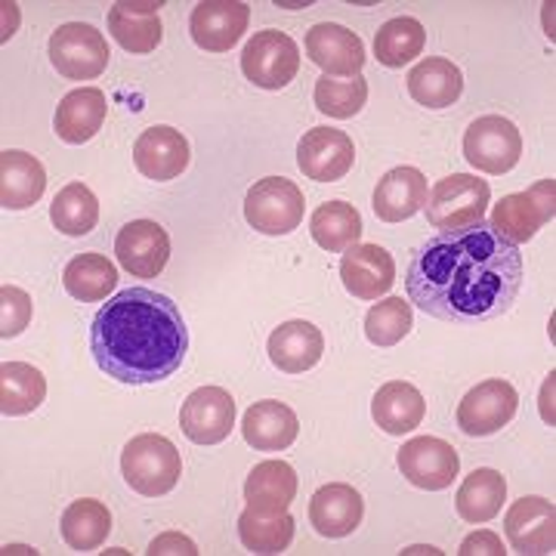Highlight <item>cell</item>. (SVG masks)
I'll use <instances>...</instances> for the list:
<instances>
[{"label":"cell","mask_w":556,"mask_h":556,"mask_svg":"<svg viewBox=\"0 0 556 556\" xmlns=\"http://www.w3.org/2000/svg\"><path fill=\"white\" fill-rule=\"evenodd\" d=\"M415 318H412V303L402 298H387L375 303L365 316V338L375 346H396L408 338Z\"/></svg>","instance_id":"cell-39"},{"label":"cell","mask_w":556,"mask_h":556,"mask_svg":"<svg viewBox=\"0 0 556 556\" xmlns=\"http://www.w3.org/2000/svg\"><path fill=\"white\" fill-rule=\"evenodd\" d=\"M300 433L298 415L276 399L254 402L241 417V437L254 452H285Z\"/></svg>","instance_id":"cell-21"},{"label":"cell","mask_w":556,"mask_h":556,"mask_svg":"<svg viewBox=\"0 0 556 556\" xmlns=\"http://www.w3.org/2000/svg\"><path fill=\"white\" fill-rule=\"evenodd\" d=\"M62 285L80 303H100V300H105L115 291L118 269H115L112 260L102 257V254H80V257H75L65 266Z\"/></svg>","instance_id":"cell-33"},{"label":"cell","mask_w":556,"mask_h":556,"mask_svg":"<svg viewBox=\"0 0 556 556\" xmlns=\"http://www.w3.org/2000/svg\"><path fill=\"white\" fill-rule=\"evenodd\" d=\"M343 288L358 300L383 298L396 281V263L380 244H353L340 260Z\"/></svg>","instance_id":"cell-19"},{"label":"cell","mask_w":556,"mask_h":556,"mask_svg":"<svg viewBox=\"0 0 556 556\" xmlns=\"http://www.w3.org/2000/svg\"><path fill=\"white\" fill-rule=\"evenodd\" d=\"M105 93L100 87H80L72 90L68 97H62L56 105V118H53V130L62 142L68 146H80L90 142L102 130L105 124Z\"/></svg>","instance_id":"cell-25"},{"label":"cell","mask_w":556,"mask_h":556,"mask_svg":"<svg viewBox=\"0 0 556 556\" xmlns=\"http://www.w3.org/2000/svg\"><path fill=\"white\" fill-rule=\"evenodd\" d=\"M504 497H507V479L492 467H479L457 489V517L464 522L482 526V522H489V519H495L501 514Z\"/></svg>","instance_id":"cell-30"},{"label":"cell","mask_w":556,"mask_h":556,"mask_svg":"<svg viewBox=\"0 0 556 556\" xmlns=\"http://www.w3.org/2000/svg\"><path fill=\"white\" fill-rule=\"evenodd\" d=\"M134 164L142 177L155 182L177 179L189 167V139L167 124H155L134 142Z\"/></svg>","instance_id":"cell-18"},{"label":"cell","mask_w":556,"mask_h":556,"mask_svg":"<svg viewBox=\"0 0 556 556\" xmlns=\"http://www.w3.org/2000/svg\"><path fill=\"white\" fill-rule=\"evenodd\" d=\"M460 556H473V554H489V556H504V544H501V538L495 532H473V535L464 538V544H460Z\"/></svg>","instance_id":"cell-41"},{"label":"cell","mask_w":556,"mask_h":556,"mask_svg":"<svg viewBox=\"0 0 556 556\" xmlns=\"http://www.w3.org/2000/svg\"><path fill=\"white\" fill-rule=\"evenodd\" d=\"M121 473L137 495L161 497L177 489L182 477V460L170 439L159 433H142L124 445Z\"/></svg>","instance_id":"cell-3"},{"label":"cell","mask_w":556,"mask_h":556,"mask_svg":"<svg viewBox=\"0 0 556 556\" xmlns=\"http://www.w3.org/2000/svg\"><path fill=\"white\" fill-rule=\"evenodd\" d=\"M251 22V7L241 0H201L189 16L192 40L207 53H226L232 50Z\"/></svg>","instance_id":"cell-14"},{"label":"cell","mask_w":556,"mask_h":556,"mask_svg":"<svg viewBox=\"0 0 556 556\" xmlns=\"http://www.w3.org/2000/svg\"><path fill=\"white\" fill-rule=\"evenodd\" d=\"M161 3H127L121 0L109 10V31L127 53H152L164 38L159 20Z\"/></svg>","instance_id":"cell-28"},{"label":"cell","mask_w":556,"mask_h":556,"mask_svg":"<svg viewBox=\"0 0 556 556\" xmlns=\"http://www.w3.org/2000/svg\"><path fill=\"white\" fill-rule=\"evenodd\" d=\"M489 199H492V189L485 179L473 177V174H452L433 186L424 211H427V219L433 229L452 232V229L473 226L479 219H485Z\"/></svg>","instance_id":"cell-4"},{"label":"cell","mask_w":556,"mask_h":556,"mask_svg":"<svg viewBox=\"0 0 556 556\" xmlns=\"http://www.w3.org/2000/svg\"><path fill=\"white\" fill-rule=\"evenodd\" d=\"M504 532L510 547L519 554H554L556 510L547 497H519L504 517Z\"/></svg>","instance_id":"cell-17"},{"label":"cell","mask_w":556,"mask_h":556,"mask_svg":"<svg viewBox=\"0 0 556 556\" xmlns=\"http://www.w3.org/2000/svg\"><path fill=\"white\" fill-rule=\"evenodd\" d=\"M424 40H427V31L420 22L412 16H399V20L383 22V28L375 35V56L387 68H402L424 53Z\"/></svg>","instance_id":"cell-36"},{"label":"cell","mask_w":556,"mask_h":556,"mask_svg":"<svg viewBox=\"0 0 556 556\" xmlns=\"http://www.w3.org/2000/svg\"><path fill=\"white\" fill-rule=\"evenodd\" d=\"M399 470L412 485L424 492H442L455 482L460 470V457L455 445L437 437L408 439L399 452Z\"/></svg>","instance_id":"cell-12"},{"label":"cell","mask_w":556,"mask_h":556,"mask_svg":"<svg viewBox=\"0 0 556 556\" xmlns=\"http://www.w3.org/2000/svg\"><path fill=\"white\" fill-rule=\"evenodd\" d=\"M519 408V393L510 380H482L457 405V427L467 437H492L507 427Z\"/></svg>","instance_id":"cell-10"},{"label":"cell","mask_w":556,"mask_h":556,"mask_svg":"<svg viewBox=\"0 0 556 556\" xmlns=\"http://www.w3.org/2000/svg\"><path fill=\"white\" fill-rule=\"evenodd\" d=\"M118 263L137 278H159L170 260V236L155 219H134L115 239Z\"/></svg>","instance_id":"cell-16"},{"label":"cell","mask_w":556,"mask_h":556,"mask_svg":"<svg viewBox=\"0 0 556 556\" xmlns=\"http://www.w3.org/2000/svg\"><path fill=\"white\" fill-rule=\"evenodd\" d=\"M371 415L387 437H405L420 427V420L427 415V402L415 383L390 380L380 387L378 396L371 402Z\"/></svg>","instance_id":"cell-27"},{"label":"cell","mask_w":556,"mask_h":556,"mask_svg":"<svg viewBox=\"0 0 556 556\" xmlns=\"http://www.w3.org/2000/svg\"><path fill=\"white\" fill-rule=\"evenodd\" d=\"M179 427L195 445H219L236 427V399L223 387H201L182 402Z\"/></svg>","instance_id":"cell-11"},{"label":"cell","mask_w":556,"mask_h":556,"mask_svg":"<svg viewBox=\"0 0 556 556\" xmlns=\"http://www.w3.org/2000/svg\"><path fill=\"white\" fill-rule=\"evenodd\" d=\"M239 538L251 554H281L294 541V519L288 514L263 517L248 507L239 517Z\"/></svg>","instance_id":"cell-37"},{"label":"cell","mask_w":556,"mask_h":556,"mask_svg":"<svg viewBox=\"0 0 556 556\" xmlns=\"http://www.w3.org/2000/svg\"><path fill=\"white\" fill-rule=\"evenodd\" d=\"M408 93L412 100L427 109H448L464 93V75L452 60H424L408 72Z\"/></svg>","instance_id":"cell-29"},{"label":"cell","mask_w":556,"mask_h":556,"mask_svg":"<svg viewBox=\"0 0 556 556\" xmlns=\"http://www.w3.org/2000/svg\"><path fill=\"white\" fill-rule=\"evenodd\" d=\"M47 189V170L35 155L20 149L0 152V204L7 211H25L38 204Z\"/></svg>","instance_id":"cell-24"},{"label":"cell","mask_w":556,"mask_h":556,"mask_svg":"<svg viewBox=\"0 0 556 556\" xmlns=\"http://www.w3.org/2000/svg\"><path fill=\"white\" fill-rule=\"evenodd\" d=\"M109 43L87 22H65L50 35V62L68 80L100 78L109 65Z\"/></svg>","instance_id":"cell-6"},{"label":"cell","mask_w":556,"mask_h":556,"mask_svg":"<svg viewBox=\"0 0 556 556\" xmlns=\"http://www.w3.org/2000/svg\"><path fill=\"white\" fill-rule=\"evenodd\" d=\"M0 303H3V318H0V338L13 340L20 338L22 331L28 328L31 313H35V303L31 298L16 288V285H3L0 288Z\"/></svg>","instance_id":"cell-40"},{"label":"cell","mask_w":556,"mask_h":556,"mask_svg":"<svg viewBox=\"0 0 556 556\" xmlns=\"http://www.w3.org/2000/svg\"><path fill=\"white\" fill-rule=\"evenodd\" d=\"M149 554L152 556H164V554L195 556L199 554V547H195V541H189V538L179 535V532H167V535L155 538V541L149 544Z\"/></svg>","instance_id":"cell-42"},{"label":"cell","mask_w":556,"mask_h":556,"mask_svg":"<svg viewBox=\"0 0 556 556\" xmlns=\"http://www.w3.org/2000/svg\"><path fill=\"white\" fill-rule=\"evenodd\" d=\"M427 204V177L417 167H396L375 189V214L383 223L412 219Z\"/></svg>","instance_id":"cell-26"},{"label":"cell","mask_w":556,"mask_h":556,"mask_svg":"<svg viewBox=\"0 0 556 556\" xmlns=\"http://www.w3.org/2000/svg\"><path fill=\"white\" fill-rule=\"evenodd\" d=\"M306 56L328 78H358L365 65V43L338 22H318L306 31Z\"/></svg>","instance_id":"cell-15"},{"label":"cell","mask_w":556,"mask_h":556,"mask_svg":"<svg viewBox=\"0 0 556 556\" xmlns=\"http://www.w3.org/2000/svg\"><path fill=\"white\" fill-rule=\"evenodd\" d=\"M306 199L298 182L285 177H266L251 186L244 199V219L263 236H288L303 223Z\"/></svg>","instance_id":"cell-5"},{"label":"cell","mask_w":556,"mask_h":556,"mask_svg":"<svg viewBox=\"0 0 556 556\" xmlns=\"http://www.w3.org/2000/svg\"><path fill=\"white\" fill-rule=\"evenodd\" d=\"M90 353L105 378L146 387L177 375L189 353V328L170 298L149 288H127L105 300L93 328Z\"/></svg>","instance_id":"cell-2"},{"label":"cell","mask_w":556,"mask_h":556,"mask_svg":"<svg viewBox=\"0 0 556 556\" xmlns=\"http://www.w3.org/2000/svg\"><path fill=\"white\" fill-rule=\"evenodd\" d=\"M362 517H365V501L346 482L321 485L309 501V522L321 538L353 535L362 526Z\"/></svg>","instance_id":"cell-22"},{"label":"cell","mask_w":556,"mask_h":556,"mask_svg":"<svg viewBox=\"0 0 556 556\" xmlns=\"http://www.w3.org/2000/svg\"><path fill=\"white\" fill-rule=\"evenodd\" d=\"M556 199V182L554 179H541L535 182L529 192H514V195H504L497 201L495 211H492V229H495L501 239H507L510 244H526V241L535 239V232L551 223L556 214L554 207Z\"/></svg>","instance_id":"cell-8"},{"label":"cell","mask_w":556,"mask_h":556,"mask_svg":"<svg viewBox=\"0 0 556 556\" xmlns=\"http://www.w3.org/2000/svg\"><path fill=\"white\" fill-rule=\"evenodd\" d=\"M50 219L62 236H87L100 223V201L84 186V182H68L60 195L50 204Z\"/></svg>","instance_id":"cell-35"},{"label":"cell","mask_w":556,"mask_h":556,"mask_svg":"<svg viewBox=\"0 0 556 556\" xmlns=\"http://www.w3.org/2000/svg\"><path fill=\"white\" fill-rule=\"evenodd\" d=\"M309 232L328 254H343L362 239V217L346 201H328L309 219Z\"/></svg>","instance_id":"cell-34"},{"label":"cell","mask_w":556,"mask_h":556,"mask_svg":"<svg viewBox=\"0 0 556 556\" xmlns=\"http://www.w3.org/2000/svg\"><path fill=\"white\" fill-rule=\"evenodd\" d=\"M112 532V514L97 497H80L62 514V538L72 551H97Z\"/></svg>","instance_id":"cell-32"},{"label":"cell","mask_w":556,"mask_h":556,"mask_svg":"<svg viewBox=\"0 0 556 556\" xmlns=\"http://www.w3.org/2000/svg\"><path fill=\"white\" fill-rule=\"evenodd\" d=\"M298 497V473L285 460H263L251 470L244 482V501L254 514L278 517L288 514L291 501Z\"/></svg>","instance_id":"cell-23"},{"label":"cell","mask_w":556,"mask_h":556,"mask_svg":"<svg viewBox=\"0 0 556 556\" xmlns=\"http://www.w3.org/2000/svg\"><path fill=\"white\" fill-rule=\"evenodd\" d=\"M266 353H269V362L276 365L278 371L303 375V371L316 368L318 362H321L325 338H321V331L313 321L294 318V321L278 325L276 331L269 334Z\"/></svg>","instance_id":"cell-20"},{"label":"cell","mask_w":556,"mask_h":556,"mask_svg":"<svg viewBox=\"0 0 556 556\" xmlns=\"http://www.w3.org/2000/svg\"><path fill=\"white\" fill-rule=\"evenodd\" d=\"M522 254L501 239L489 219L439 232L415 248L405 288L427 316L477 325L510 313L522 291Z\"/></svg>","instance_id":"cell-1"},{"label":"cell","mask_w":556,"mask_h":556,"mask_svg":"<svg viewBox=\"0 0 556 556\" xmlns=\"http://www.w3.org/2000/svg\"><path fill=\"white\" fill-rule=\"evenodd\" d=\"M368 102V80L362 78H328L321 75L316 80V109L328 118L346 121L362 112Z\"/></svg>","instance_id":"cell-38"},{"label":"cell","mask_w":556,"mask_h":556,"mask_svg":"<svg viewBox=\"0 0 556 556\" xmlns=\"http://www.w3.org/2000/svg\"><path fill=\"white\" fill-rule=\"evenodd\" d=\"M241 72L254 87L281 90L300 72V47L285 31H257L241 50Z\"/></svg>","instance_id":"cell-9"},{"label":"cell","mask_w":556,"mask_h":556,"mask_svg":"<svg viewBox=\"0 0 556 556\" xmlns=\"http://www.w3.org/2000/svg\"><path fill=\"white\" fill-rule=\"evenodd\" d=\"M47 396V380L28 362H3L0 368V412L3 417H22L38 412Z\"/></svg>","instance_id":"cell-31"},{"label":"cell","mask_w":556,"mask_h":556,"mask_svg":"<svg viewBox=\"0 0 556 556\" xmlns=\"http://www.w3.org/2000/svg\"><path fill=\"white\" fill-rule=\"evenodd\" d=\"M356 161V146L350 134L334 130V127H313L306 130L298 146V164L306 179L316 182H338Z\"/></svg>","instance_id":"cell-13"},{"label":"cell","mask_w":556,"mask_h":556,"mask_svg":"<svg viewBox=\"0 0 556 556\" xmlns=\"http://www.w3.org/2000/svg\"><path fill=\"white\" fill-rule=\"evenodd\" d=\"M464 159L482 174H510L522 159V137L517 124L501 115L477 118L464 134Z\"/></svg>","instance_id":"cell-7"}]
</instances>
